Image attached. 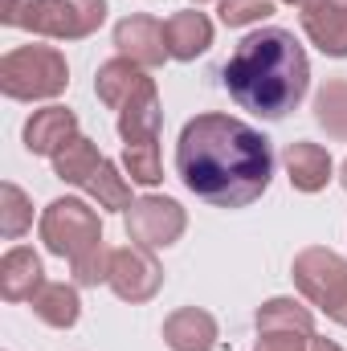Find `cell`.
Masks as SVG:
<instances>
[{
	"label": "cell",
	"mask_w": 347,
	"mask_h": 351,
	"mask_svg": "<svg viewBox=\"0 0 347 351\" xmlns=\"http://www.w3.org/2000/svg\"><path fill=\"white\" fill-rule=\"evenodd\" d=\"M33 315L45 323V327H58V331H70L82 315V302H78V290L66 286V282H45L37 294H33Z\"/></svg>",
	"instance_id": "obj_19"
},
{
	"label": "cell",
	"mask_w": 347,
	"mask_h": 351,
	"mask_svg": "<svg viewBox=\"0 0 347 351\" xmlns=\"http://www.w3.org/2000/svg\"><path fill=\"white\" fill-rule=\"evenodd\" d=\"M221 21L229 25V29H246V25H254V21H265L270 12H274V0H221Z\"/></svg>",
	"instance_id": "obj_25"
},
{
	"label": "cell",
	"mask_w": 347,
	"mask_h": 351,
	"mask_svg": "<svg viewBox=\"0 0 347 351\" xmlns=\"http://www.w3.org/2000/svg\"><path fill=\"white\" fill-rule=\"evenodd\" d=\"M0 21L49 41H82L106 21V0H0Z\"/></svg>",
	"instance_id": "obj_3"
},
{
	"label": "cell",
	"mask_w": 347,
	"mask_h": 351,
	"mask_svg": "<svg viewBox=\"0 0 347 351\" xmlns=\"http://www.w3.org/2000/svg\"><path fill=\"white\" fill-rule=\"evenodd\" d=\"M29 225H33V204H29V196H25L12 180H4V184H0V233H4L8 241H16Z\"/></svg>",
	"instance_id": "obj_22"
},
{
	"label": "cell",
	"mask_w": 347,
	"mask_h": 351,
	"mask_svg": "<svg viewBox=\"0 0 347 351\" xmlns=\"http://www.w3.org/2000/svg\"><path fill=\"white\" fill-rule=\"evenodd\" d=\"M123 168L135 184L152 188L164 180V164H160V143H127L123 147Z\"/></svg>",
	"instance_id": "obj_23"
},
{
	"label": "cell",
	"mask_w": 347,
	"mask_h": 351,
	"mask_svg": "<svg viewBox=\"0 0 347 351\" xmlns=\"http://www.w3.org/2000/svg\"><path fill=\"white\" fill-rule=\"evenodd\" d=\"M258 331H302V335H315V319L294 298H270L258 311Z\"/></svg>",
	"instance_id": "obj_21"
},
{
	"label": "cell",
	"mask_w": 347,
	"mask_h": 351,
	"mask_svg": "<svg viewBox=\"0 0 347 351\" xmlns=\"http://www.w3.org/2000/svg\"><path fill=\"white\" fill-rule=\"evenodd\" d=\"M286 4H302V0H286Z\"/></svg>",
	"instance_id": "obj_29"
},
{
	"label": "cell",
	"mask_w": 347,
	"mask_h": 351,
	"mask_svg": "<svg viewBox=\"0 0 347 351\" xmlns=\"http://www.w3.org/2000/svg\"><path fill=\"white\" fill-rule=\"evenodd\" d=\"M147 82H152V78H147L143 66H135V62H127V58H110V62H102L98 74H94V94H98L110 110H123Z\"/></svg>",
	"instance_id": "obj_15"
},
{
	"label": "cell",
	"mask_w": 347,
	"mask_h": 351,
	"mask_svg": "<svg viewBox=\"0 0 347 351\" xmlns=\"http://www.w3.org/2000/svg\"><path fill=\"white\" fill-rule=\"evenodd\" d=\"M315 123L331 135L347 143V78H331L327 86L315 94Z\"/></svg>",
	"instance_id": "obj_20"
},
{
	"label": "cell",
	"mask_w": 347,
	"mask_h": 351,
	"mask_svg": "<svg viewBox=\"0 0 347 351\" xmlns=\"http://www.w3.org/2000/svg\"><path fill=\"white\" fill-rule=\"evenodd\" d=\"M110 258H115V250L102 241L98 250H90V254H82L74 265V282L78 286H98V282H110Z\"/></svg>",
	"instance_id": "obj_24"
},
{
	"label": "cell",
	"mask_w": 347,
	"mask_h": 351,
	"mask_svg": "<svg viewBox=\"0 0 347 351\" xmlns=\"http://www.w3.org/2000/svg\"><path fill=\"white\" fill-rule=\"evenodd\" d=\"M196 4H204V0H196Z\"/></svg>",
	"instance_id": "obj_30"
},
{
	"label": "cell",
	"mask_w": 347,
	"mask_h": 351,
	"mask_svg": "<svg viewBox=\"0 0 347 351\" xmlns=\"http://www.w3.org/2000/svg\"><path fill=\"white\" fill-rule=\"evenodd\" d=\"M184 229H188V213L172 196H139L127 208V237L143 250H168L184 237Z\"/></svg>",
	"instance_id": "obj_8"
},
{
	"label": "cell",
	"mask_w": 347,
	"mask_h": 351,
	"mask_svg": "<svg viewBox=\"0 0 347 351\" xmlns=\"http://www.w3.org/2000/svg\"><path fill=\"white\" fill-rule=\"evenodd\" d=\"M339 180H344V188H347V160H344V168H339Z\"/></svg>",
	"instance_id": "obj_28"
},
{
	"label": "cell",
	"mask_w": 347,
	"mask_h": 351,
	"mask_svg": "<svg viewBox=\"0 0 347 351\" xmlns=\"http://www.w3.org/2000/svg\"><path fill=\"white\" fill-rule=\"evenodd\" d=\"M70 82V66L53 45H21L0 58V90L16 102L58 98Z\"/></svg>",
	"instance_id": "obj_5"
},
{
	"label": "cell",
	"mask_w": 347,
	"mask_h": 351,
	"mask_svg": "<svg viewBox=\"0 0 347 351\" xmlns=\"http://www.w3.org/2000/svg\"><path fill=\"white\" fill-rule=\"evenodd\" d=\"M123 302H147L164 286V265L143 245H123L110 258V282H106Z\"/></svg>",
	"instance_id": "obj_9"
},
{
	"label": "cell",
	"mask_w": 347,
	"mask_h": 351,
	"mask_svg": "<svg viewBox=\"0 0 347 351\" xmlns=\"http://www.w3.org/2000/svg\"><path fill=\"white\" fill-rule=\"evenodd\" d=\"M160 123H164V110H160L156 82H147L119 110V135H123V143H160Z\"/></svg>",
	"instance_id": "obj_14"
},
{
	"label": "cell",
	"mask_w": 347,
	"mask_h": 351,
	"mask_svg": "<svg viewBox=\"0 0 347 351\" xmlns=\"http://www.w3.org/2000/svg\"><path fill=\"white\" fill-rule=\"evenodd\" d=\"M70 139H78V114L66 106H45L25 123V147L33 156H58Z\"/></svg>",
	"instance_id": "obj_12"
},
{
	"label": "cell",
	"mask_w": 347,
	"mask_h": 351,
	"mask_svg": "<svg viewBox=\"0 0 347 351\" xmlns=\"http://www.w3.org/2000/svg\"><path fill=\"white\" fill-rule=\"evenodd\" d=\"M311 351H344V348L331 343V339H311Z\"/></svg>",
	"instance_id": "obj_27"
},
{
	"label": "cell",
	"mask_w": 347,
	"mask_h": 351,
	"mask_svg": "<svg viewBox=\"0 0 347 351\" xmlns=\"http://www.w3.org/2000/svg\"><path fill=\"white\" fill-rule=\"evenodd\" d=\"M164 37H168V53L176 62H196L213 45V21L204 12H196V8L172 12L164 21Z\"/></svg>",
	"instance_id": "obj_17"
},
{
	"label": "cell",
	"mask_w": 347,
	"mask_h": 351,
	"mask_svg": "<svg viewBox=\"0 0 347 351\" xmlns=\"http://www.w3.org/2000/svg\"><path fill=\"white\" fill-rule=\"evenodd\" d=\"M311 339L302 331H258V351H311Z\"/></svg>",
	"instance_id": "obj_26"
},
{
	"label": "cell",
	"mask_w": 347,
	"mask_h": 351,
	"mask_svg": "<svg viewBox=\"0 0 347 351\" xmlns=\"http://www.w3.org/2000/svg\"><path fill=\"white\" fill-rule=\"evenodd\" d=\"M164 343L172 351H213L217 348V319L200 306H184L164 319Z\"/></svg>",
	"instance_id": "obj_16"
},
{
	"label": "cell",
	"mask_w": 347,
	"mask_h": 351,
	"mask_svg": "<svg viewBox=\"0 0 347 351\" xmlns=\"http://www.w3.org/2000/svg\"><path fill=\"white\" fill-rule=\"evenodd\" d=\"M176 172L188 192L217 208H246L270 188L274 147L258 127L233 114H196L176 143Z\"/></svg>",
	"instance_id": "obj_1"
},
{
	"label": "cell",
	"mask_w": 347,
	"mask_h": 351,
	"mask_svg": "<svg viewBox=\"0 0 347 351\" xmlns=\"http://www.w3.org/2000/svg\"><path fill=\"white\" fill-rule=\"evenodd\" d=\"M282 160H286V176H290V184L298 192H323L331 184L335 164H331L327 147H319V143H307V139L302 143H290Z\"/></svg>",
	"instance_id": "obj_18"
},
{
	"label": "cell",
	"mask_w": 347,
	"mask_h": 351,
	"mask_svg": "<svg viewBox=\"0 0 347 351\" xmlns=\"http://www.w3.org/2000/svg\"><path fill=\"white\" fill-rule=\"evenodd\" d=\"M41 241L49 254L78 262L82 254L102 245V221L90 204L74 200V196H62L41 213Z\"/></svg>",
	"instance_id": "obj_7"
},
{
	"label": "cell",
	"mask_w": 347,
	"mask_h": 351,
	"mask_svg": "<svg viewBox=\"0 0 347 351\" xmlns=\"http://www.w3.org/2000/svg\"><path fill=\"white\" fill-rule=\"evenodd\" d=\"M302 29L327 53L347 58V0H302Z\"/></svg>",
	"instance_id": "obj_11"
},
{
	"label": "cell",
	"mask_w": 347,
	"mask_h": 351,
	"mask_svg": "<svg viewBox=\"0 0 347 351\" xmlns=\"http://www.w3.org/2000/svg\"><path fill=\"white\" fill-rule=\"evenodd\" d=\"M221 82L241 110H254L261 119H286L311 90V62L294 33L270 25L241 37L221 70Z\"/></svg>",
	"instance_id": "obj_2"
},
{
	"label": "cell",
	"mask_w": 347,
	"mask_h": 351,
	"mask_svg": "<svg viewBox=\"0 0 347 351\" xmlns=\"http://www.w3.org/2000/svg\"><path fill=\"white\" fill-rule=\"evenodd\" d=\"M53 176L66 180V184H74V188H82L86 196H94L98 208H123V213H127V208L135 204V200H131V184L115 172V164L90 143L86 135L70 139V143L53 156Z\"/></svg>",
	"instance_id": "obj_4"
},
{
	"label": "cell",
	"mask_w": 347,
	"mask_h": 351,
	"mask_svg": "<svg viewBox=\"0 0 347 351\" xmlns=\"http://www.w3.org/2000/svg\"><path fill=\"white\" fill-rule=\"evenodd\" d=\"M45 286V274H41V258L25 245L8 250L0 258V298L4 302H33V294Z\"/></svg>",
	"instance_id": "obj_13"
},
{
	"label": "cell",
	"mask_w": 347,
	"mask_h": 351,
	"mask_svg": "<svg viewBox=\"0 0 347 351\" xmlns=\"http://www.w3.org/2000/svg\"><path fill=\"white\" fill-rule=\"evenodd\" d=\"M290 278L307 302H315L327 319L347 327V262L335 250H323V245L302 250L290 265Z\"/></svg>",
	"instance_id": "obj_6"
},
{
	"label": "cell",
	"mask_w": 347,
	"mask_h": 351,
	"mask_svg": "<svg viewBox=\"0 0 347 351\" xmlns=\"http://www.w3.org/2000/svg\"><path fill=\"white\" fill-rule=\"evenodd\" d=\"M115 45H119V58L143 66V70H156L164 66L172 53H168V37H164V25L147 12H135V16H123L115 25Z\"/></svg>",
	"instance_id": "obj_10"
}]
</instances>
